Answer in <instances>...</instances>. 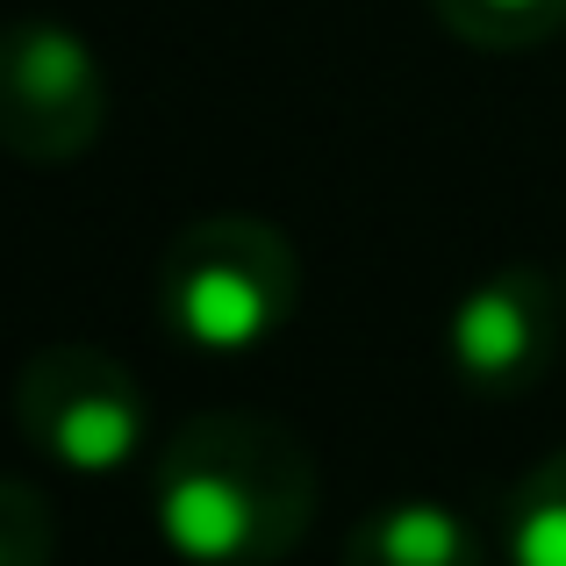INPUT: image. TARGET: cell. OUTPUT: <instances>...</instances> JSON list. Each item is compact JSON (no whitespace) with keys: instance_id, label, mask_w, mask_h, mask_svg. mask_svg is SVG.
Returning <instances> with one entry per match:
<instances>
[{"instance_id":"obj_1","label":"cell","mask_w":566,"mask_h":566,"mask_svg":"<svg viewBox=\"0 0 566 566\" xmlns=\"http://www.w3.org/2000/svg\"><path fill=\"white\" fill-rule=\"evenodd\" d=\"M316 452L259 409L187 416L151 467V524L180 566H280L316 524Z\"/></svg>"},{"instance_id":"obj_2","label":"cell","mask_w":566,"mask_h":566,"mask_svg":"<svg viewBox=\"0 0 566 566\" xmlns=\"http://www.w3.org/2000/svg\"><path fill=\"white\" fill-rule=\"evenodd\" d=\"M302 308V251L280 222L216 208L193 216L158 259V323L201 359L265 352Z\"/></svg>"},{"instance_id":"obj_3","label":"cell","mask_w":566,"mask_h":566,"mask_svg":"<svg viewBox=\"0 0 566 566\" xmlns=\"http://www.w3.org/2000/svg\"><path fill=\"white\" fill-rule=\"evenodd\" d=\"M14 430L29 452L72 481H115L151 444V401L115 352L86 345V337H57V345L29 352L14 374Z\"/></svg>"},{"instance_id":"obj_4","label":"cell","mask_w":566,"mask_h":566,"mask_svg":"<svg viewBox=\"0 0 566 566\" xmlns=\"http://www.w3.org/2000/svg\"><path fill=\"white\" fill-rule=\"evenodd\" d=\"M108 129V65L57 14L0 22V151L22 166H80Z\"/></svg>"},{"instance_id":"obj_5","label":"cell","mask_w":566,"mask_h":566,"mask_svg":"<svg viewBox=\"0 0 566 566\" xmlns=\"http://www.w3.org/2000/svg\"><path fill=\"white\" fill-rule=\"evenodd\" d=\"M566 337V287L545 265H495L481 273L444 316V366L467 395L516 401L531 395L559 359Z\"/></svg>"},{"instance_id":"obj_6","label":"cell","mask_w":566,"mask_h":566,"mask_svg":"<svg viewBox=\"0 0 566 566\" xmlns=\"http://www.w3.org/2000/svg\"><path fill=\"white\" fill-rule=\"evenodd\" d=\"M345 566H488L481 531L438 495H395L352 524Z\"/></svg>"},{"instance_id":"obj_7","label":"cell","mask_w":566,"mask_h":566,"mask_svg":"<svg viewBox=\"0 0 566 566\" xmlns=\"http://www.w3.org/2000/svg\"><path fill=\"white\" fill-rule=\"evenodd\" d=\"M502 559L510 566H566V444L545 452L538 467L510 488Z\"/></svg>"},{"instance_id":"obj_8","label":"cell","mask_w":566,"mask_h":566,"mask_svg":"<svg viewBox=\"0 0 566 566\" xmlns=\"http://www.w3.org/2000/svg\"><path fill=\"white\" fill-rule=\"evenodd\" d=\"M430 14L473 51H538L566 29V0H430Z\"/></svg>"},{"instance_id":"obj_9","label":"cell","mask_w":566,"mask_h":566,"mask_svg":"<svg viewBox=\"0 0 566 566\" xmlns=\"http://www.w3.org/2000/svg\"><path fill=\"white\" fill-rule=\"evenodd\" d=\"M57 559V510L43 488L0 473V566H51Z\"/></svg>"}]
</instances>
